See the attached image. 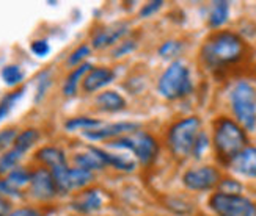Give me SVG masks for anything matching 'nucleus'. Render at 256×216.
I'll list each match as a JSON object with an SVG mask.
<instances>
[{
	"mask_svg": "<svg viewBox=\"0 0 256 216\" xmlns=\"http://www.w3.org/2000/svg\"><path fill=\"white\" fill-rule=\"evenodd\" d=\"M30 193L38 201H50L58 195L57 185H55V180L49 169L40 168L35 173H32Z\"/></svg>",
	"mask_w": 256,
	"mask_h": 216,
	"instance_id": "1a4fd4ad",
	"label": "nucleus"
},
{
	"mask_svg": "<svg viewBox=\"0 0 256 216\" xmlns=\"http://www.w3.org/2000/svg\"><path fill=\"white\" fill-rule=\"evenodd\" d=\"M209 147V138H208V135L204 132H202L198 135V138H196V143L194 146V152L192 155L200 158V157H203V154L206 152V149Z\"/></svg>",
	"mask_w": 256,
	"mask_h": 216,
	"instance_id": "473e14b6",
	"label": "nucleus"
},
{
	"mask_svg": "<svg viewBox=\"0 0 256 216\" xmlns=\"http://www.w3.org/2000/svg\"><path fill=\"white\" fill-rule=\"evenodd\" d=\"M8 216H42L38 210L35 209H30V207H22L18 210H13Z\"/></svg>",
	"mask_w": 256,
	"mask_h": 216,
	"instance_id": "e433bc0d",
	"label": "nucleus"
},
{
	"mask_svg": "<svg viewBox=\"0 0 256 216\" xmlns=\"http://www.w3.org/2000/svg\"><path fill=\"white\" fill-rule=\"evenodd\" d=\"M247 146V133L236 121L230 118H220L217 121L214 129V147L222 160L230 163Z\"/></svg>",
	"mask_w": 256,
	"mask_h": 216,
	"instance_id": "f03ea898",
	"label": "nucleus"
},
{
	"mask_svg": "<svg viewBox=\"0 0 256 216\" xmlns=\"http://www.w3.org/2000/svg\"><path fill=\"white\" fill-rule=\"evenodd\" d=\"M30 180H32V173L27 171L26 168H22V166H18L14 168L13 171H11L8 176H6V182L8 184L13 187L14 190H20L22 187H26V185H30Z\"/></svg>",
	"mask_w": 256,
	"mask_h": 216,
	"instance_id": "393cba45",
	"label": "nucleus"
},
{
	"mask_svg": "<svg viewBox=\"0 0 256 216\" xmlns=\"http://www.w3.org/2000/svg\"><path fill=\"white\" fill-rule=\"evenodd\" d=\"M134 49H136V41H123L114 50V56H124V55L130 53Z\"/></svg>",
	"mask_w": 256,
	"mask_h": 216,
	"instance_id": "c9c22d12",
	"label": "nucleus"
},
{
	"mask_svg": "<svg viewBox=\"0 0 256 216\" xmlns=\"http://www.w3.org/2000/svg\"><path fill=\"white\" fill-rule=\"evenodd\" d=\"M244 41L232 31H218L202 49V58L209 67H220L238 61L244 55Z\"/></svg>",
	"mask_w": 256,
	"mask_h": 216,
	"instance_id": "f257e3e1",
	"label": "nucleus"
},
{
	"mask_svg": "<svg viewBox=\"0 0 256 216\" xmlns=\"http://www.w3.org/2000/svg\"><path fill=\"white\" fill-rule=\"evenodd\" d=\"M218 193L222 195H230V196H238L242 193V184L234 179H224L218 184Z\"/></svg>",
	"mask_w": 256,
	"mask_h": 216,
	"instance_id": "c85d7f7f",
	"label": "nucleus"
},
{
	"mask_svg": "<svg viewBox=\"0 0 256 216\" xmlns=\"http://www.w3.org/2000/svg\"><path fill=\"white\" fill-rule=\"evenodd\" d=\"M228 165L236 174L248 179H256V147L247 146Z\"/></svg>",
	"mask_w": 256,
	"mask_h": 216,
	"instance_id": "9b49d317",
	"label": "nucleus"
},
{
	"mask_svg": "<svg viewBox=\"0 0 256 216\" xmlns=\"http://www.w3.org/2000/svg\"><path fill=\"white\" fill-rule=\"evenodd\" d=\"M230 105L239 126L247 130H256V89L252 83L240 80L230 91Z\"/></svg>",
	"mask_w": 256,
	"mask_h": 216,
	"instance_id": "7ed1b4c3",
	"label": "nucleus"
},
{
	"mask_svg": "<svg viewBox=\"0 0 256 216\" xmlns=\"http://www.w3.org/2000/svg\"><path fill=\"white\" fill-rule=\"evenodd\" d=\"M94 151L98 152V155L102 158V162L106 163V166H112L118 171H124V173H130L136 169V162L132 158L126 157V155H118V154H108L104 149H99V147H94Z\"/></svg>",
	"mask_w": 256,
	"mask_h": 216,
	"instance_id": "a211bd4d",
	"label": "nucleus"
},
{
	"mask_svg": "<svg viewBox=\"0 0 256 216\" xmlns=\"http://www.w3.org/2000/svg\"><path fill=\"white\" fill-rule=\"evenodd\" d=\"M92 64L90 63H84V64H80V66H77L74 71H71V74L66 77V80H64V83H63V88H62V93H63V96H66V97H72V96H76V93H77V88H79V85H80V80H84L85 78V75L90 72V69H92Z\"/></svg>",
	"mask_w": 256,
	"mask_h": 216,
	"instance_id": "f3484780",
	"label": "nucleus"
},
{
	"mask_svg": "<svg viewBox=\"0 0 256 216\" xmlns=\"http://www.w3.org/2000/svg\"><path fill=\"white\" fill-rule=\"evenodd\" d=\"M115 80V72L108 67H92L90 72L85 75V78L82 80V88L85 93L92 94L96 93V91L106 88L107 85H110Z\"/></svg>",
	"mask_w": 256,
	"mask_h": 216,
	"instance_id": "f8f14e48",
	"label": "nucleus"
},
{
	"mask_svg": "<svg viewBox=\"0 0 256 216\" xmlns=\"http://www.w3.org/2000/svg\"><path fill=\"white\" fill-rule=\"evenodd\" d=\"M18 138V130L16 129H5L0 130V152L10 151V146H14V141Z\"/></svg>",
	"mask_w": 256,
	"mask_h": 216,
	"instance_id": "c756f323",
	"label": "nucleus"
},
{
	"mask_svg": "<svg viewBox=\"0 0 256 216\" xmlns=\"http://www.w3.org/2000/svg\"><path fill=\"white\" fill-rule=\"evenodd\" d=\"M101 126H102V124L99 119H93V118H88V116H76V118H71V119H68L64 122V130L66 132L82 130V133H84V132L98 129Z\"/></svg>",
	"mask_w": 256,
	"mask_h": 216,
	"instance_id": "412c9836",
	"label": "nucleus"
},
{
	"mask_svg": "<svg viewBox=\"0 0 256 216\" xmlns=\"http://www.w3.org/2000/svg\"><path fill=\"white\" fill-rule=\"evenodd\" d=\"M138 124L137 122H114L108 126H101L98 129L84 132L82 135L90 141H102V140H112V138H121V136H128L138 132Z\"/></svg>",
	"mask_w": 256,
	"mask_h": 216,
	"instance_id": "9d476101",
	"label": "nucleus"
},
{
	"mask_svg": "<svg viewBox=\"0 0 256 216\" xmlns=\"http://www.w3.org/2000/svg\"><path fill=\"white\" fill-rule=\"evenodd\" d=\"M108 147L132 152L142 165H150L154 158L158 157V152H159L156 140L151 135L144 132H136L128 136H121V138L108 143Z\"/></svg>",
	"mask_w": 256,
	"mask_h": 216,
	"instance_id": "423d86ee",
	"label": "nucleus"
},
{
	"mask_svg": "<svg viewBox=\"0 0 256 216\" xmlns=\"http://www.w3.org/2000/svg\"><path fill=\"white\" fill-rule=\"evenodd\" d=\"M24 93H26V89L22 88V89L13 91V93H8L2 100H0V122H2L10 115V111L13 110L14 105L22 99Z\"/></svg>",
	"mask_w": 256,
	"mask_h": 216,
	"instance_id": "a878e982",
	"label": "nucleus"
},
{
	"mask_svg": "<svg viewBox=\"0 0 256 216\" xmlns=\"http://www.w3.org/2000/svg\"><path fill=\"white\" fill-rule=\"evenodd\" d=\"M90 53H92L90 45L82 44V45H79V47H76V49L71 52V55L68 56V61H66V63H68V66H71V67H74V66H80V64H84V60H85Z\"/></svg>",
	"mask_w": 256,
	"mask_h": 216,
	"instance_id": "cd10ccee",
	"label": "nucleus"
},
{
	"mask_svg": "<svg viewBox=\"0 0 256 216\" xmlns=\"http://www.w3.org/2000/svg\"><path fill=\"white\" fill-rule=\"evenodd\" d=\"M30 50L38 58H44L50 53V44L48 39H35L30 44Z\"/></svg>",
	"mask_w": 256,
	"mask_h": 216,
	"instance_id": "7c9ffc66",
	"label": "nucleus"
},
{
	"mask_svg": "<svg viewBox=\"0 0 256 216\" xmlns=\"http://www.w3.org/2000/svg\"><path fill=\"white\" fill-rule=\"evenodd\" d=\"M202 121L190 116L178 121L168 132V146L178 158H187L192 155L198 135L202 133Z\"/></svg>",
	"mask_w": 256,
	"mask_h": 216,
	"instance_id": "39448f33",
	"label": "nucleus"
},
{
	"mask_svg": "<svg viewBox=\"0 0 256 216\" xmlns=\"http://www.w3.org/2000/svg\"><path fill=\"white\" fill-rule=\"evenodd\" d=\"M209 207L217 216H256V206L242 195L230 196L216 193L209 201Z\"/></svg>",
	"mask_w": 256,
	"mask_h": 216,
	"instance_id": "0eeeda50",
	"label": "nucleus"
},
{
	"mask_svg": "<svg viewBox=\"0 0 256 216\" xmlns=\"http://www.w3.org/2000/svg\"><path fill=\"white\" fill-rule=\"evenodd\" d=\"M0 196H4V198H18L19 191L11 187L6 182V179H0Z\"/></svg>",
	"mask_w": 256,
	"mask_h": 216,
	"instance_id": "f704fd0d",
	"label": "nucleus"
},
{
	"mask_svg": "<svg viewBox=\"0 0 256 216\" xmlns=\"http://www.w3.org/2000/svg\"><path fill=\"white\" fill-rule=\"evenodd\" d=\"M11 212V201L8 198L0 196V216H8Z\"/></svg>",
	"mask_w": 256,
	"mask_h": 216,
	"instance_id": "4c0bfd02",
	"label": "nucleus"
},
{
	"mask_svg": "<svg viewBox=\"0 0 256 216\" xmlns=\"http://www.w3.org/2000/svg\"><path fill=\"white\" fill-rule=\"evenodd\" d=\"M220 173L214 166H198L192 168L182 176L186 188L192 191H209L220 184Z\"/></svg>",
	"mask_w": 256,
	"mask_h": 216,
	"instance_id": "6e6552de",
	"label": "nucleus"
},
{
	"mask_svg": "<svg viewBox=\"0 0 256 216\" xmlns=\"http://www.w3.org/2000/svg\"><path fill=\"white\" fill-rule=\"evenodd\" d=\"M74 163H76V168L86 169V171H90V173L106 168V163L102 162V158L98 155L94 147H88V152L77 154L74 157Z\"/></svg>",
	"mask_w": 256,
	"mask_h": 216,
	"instance_id": "6ab92c4d",
	"label": "nucleus"
},
{
	"mask_svg": "<svg viewBox=\"0 0 256 216\" xmlns=\"http://www.w3.org/2000/svg\"><path fill=\"white\" fill-rule=\"evenodd\" d=\"M162 5H164V2H160V0H154V2L146 3V5H144L140 9V17L142 19H146V17L152 16L154 13H158V11L162 8Z\"/></svg>",
	"mask_w": 256,
	"mask_h": 216,
	"instance_id": "72a5a7b5",
	"label": "nucleus"
},
{
	"mask_svg": "<svg viewBox=\"0 0 256 216\" xmlns=\"http://www.w3.org/2000/svg\"><path fill=\"white\" fill-rule=\"evenodd\" d=\"M0 77H2V80L5 85L8 86H18L22 83L24 80V69L19 66V64H6L2 67V71H0Z\"/></svg>",
	"mask_w": 256,
	"mask_h": 216,
	"instance_id": "b1692460",
	"label": "nucleus"
},
{
	"mask_svg": "<svg viewBox=\"0 0 256 216\" xmlns=\"http://www.w3.org/2000/svg\"><path fill=\"white\" fill-rule=\"evenodd\" d=\"M40 132L36 129H26L22 130L20 133H18V138L14 141V146L18 151H20L22 154H27L33 146H35L40 140Z\"/></svg>",
	"mask_w": 256,
	"mask_h": 216,
	"instance_id": "4be33fe9",
	"label": "nucleus"
},
{
	"mask_svg": "<svg viewBox=\"0 0 256 216\" xmlns=\"http://www.w3.org/2000/svg\"><path fill=\"white\" fill-rule=\"evenodd\" d=\"M49 74H50L49 71H44L38 77V82H36V97H35L36 102H40L44 96H46V91L50 86V77H49Z\"/></svg>",
	"mask_w": 256,
	"mask_h": 216,
	"instance_id": "2f4dec72",
	"label": "nucleus"
},
{
	"mask_svg": "<svg viewBox=\"0 0 256 216\" xmlns=\"http://www.w3.org/2000/svg\"><path fill=\"white\" fill-rule=\"evenodd\" d=\"M228 17H230V3L228 2H225V0H217V2L210 5L208 22L212 28H218L224 24H226Z\"/></svg>",
	"mask_w": 256,
	"mask_h": 216,
	"instance_id": "aec40b11",
	"label": "nucleus"
},
{
	"mask_svg": "<svg viewBox=\"0 0 256 216\" xmlns=\"http://www.w3.org/2000/svg\"><path fill=\"white\" fill-rule=\"evenodd\" d=\"M22 157H24V154L18 151L16 147H11L10 151L4 152L0 155V174L8 176L14 168H18L19 162L22 160Z\"/></svg>",
	"mask_w": 256,
	"mask_h": 216,
	"instance_id": "5701e85b",
	"label": "nucleus"
},
{
	"mask_svg": "<svg viewBox=\"0 0 256 216\" xmlns=\"http://www.w3.org/2000/svg\"><path fill=\"white\" fill-rule=\"evenodd\" d=\"M36 158L42 165H46L49 169H55V168L68 165V163H66L64 152L60 149V147H55V146L41 147V149L36 152Z\"/></svg>",
	"mask_w": 256,
	"mask_h": 216,
	"instance_id": "dca6fc26",
	"label": "nucleus"
},
{
	"mask_svg": "<svg viewBox=\"0 0 256 216\" xmlns=\"http://www.w3.org/2000/svg\"><path fill=\"white\" fill-rule=\"evenodd\" d=\"M194 89L188 67L182 61H173L160 75L158 91L166 100H178L188 96Z\"/></svg>",
	"mask_w": 256,
	"mask_h": 216,
	"instance_id": "20e7f679",
	"label": "nucleus"
},
{
	"mask_svg": "<svg viewBox=\"0 0 256 216\" xmlns=\"http://www.w3.org/2000/svg\"><path fill=\"white\" fill-rule=\"evenodd\" d=\"M94 104L99 110L107 113H115V111H121L126 107V100L116 91H104V93L96 96Z\"/></svg>",
	"mask_w": 256,
	"mask_h": 216,
	"instance_id": "2eb2a0df",
	"label": "nucleus"
},
{
	"mask_svg": "<svg viewBox=\"0 0 256 216\" xmlns=\"http://www.w3.org/2000/svg\"><path fill=\"white\" fill-rule=\"evenodd\" d=\"M104 199L99 190H85L84 193H80L72 202H71V209H74L79 213H93L98 212L102 207Z\"/></svg>",
	"mask_w": 256,
	"mask_h": 216,
	"instance_id": "ddd939ff",
	"label": "nucleus"
},
{
	"mask_svg": "<svg viewBox=\"0 0 256 216\" xmlns=\"http://www.w3.org/2000/svg\"><path fill=\"white\" fill-rule=\"evenodd\" d=\"M128 33V25L126 24H118V25H112L99 30L96 35L93 36V47L94 49H106L108 45L115 44L116 41H120Z\"/></svg>",
	"mask_w": 256,
	"mask_h": 216,
	"instance_id": "4468645a",
	"label": "nucleus"
},
{
	"mask_svg": "<svg viewBox=\"0 0 256 216\" xmlns=\"http://www.w3.org/2000/svg\"><path fill=\"white\" fill-rule=\"evenodd\" d=\"M182 50V44L180 41H165L160 47H159V55L165 60H172V58H176L178 55L181 53Z\"/></svg>",
	"mask_w": 256,
	"mask_h": 216,
	"instance_id": "bb28decb",
	"label": "nucleus"
}]
</instances>
